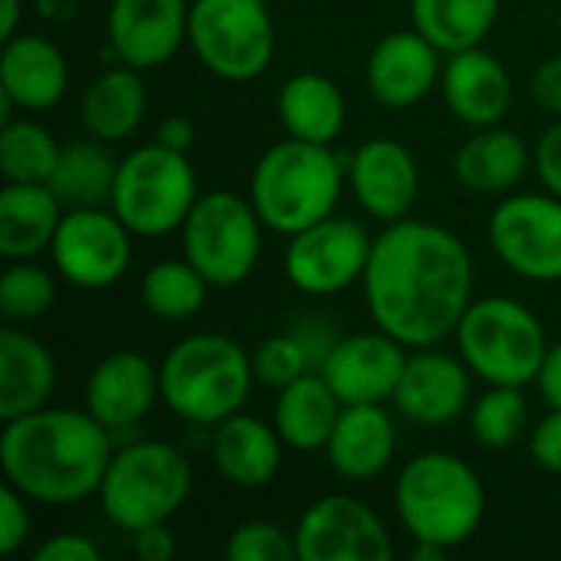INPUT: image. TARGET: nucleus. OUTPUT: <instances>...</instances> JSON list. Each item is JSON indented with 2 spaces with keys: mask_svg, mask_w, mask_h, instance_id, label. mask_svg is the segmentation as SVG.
I'll use <instances>...</instances> for the list:
<instances>
[{
  "mask_svg": "<svg viewBox=\"0 0 561 561\" xmlns=\"http://www.w3.org/2000/svg\"><path fill=\"white\" fill-rule=\"evenodd\" d=\"M362 283L381 332L404 348H434L473 302V256L454 230L404 217L375 237Z\"/></svg>",
  "mask_w": 561,
  "mask_h": 561,
  "instance_id": "1",
  "label": "nucleus"
},
{
  "mask_svg": "<svg viewBox=\"0 0 561 561\" xmlns=\"http://www.w3.org/2000/svg\"><path fill=\"white\" fill-rule=\"evenodd\" d=\"M112 431L89 411L39 408L3 421L0 467L10 486L33 503L66 506L99 496L112 463Z\"/></svg>",
  "mask_w": 561,
  "mask_h": 561,
  "instance_id": "2",
  "label": "nucleus"
},
{
  "mask_svg": "<svg viewBox=\"0 0 561 561\" xmlns=\"http://www.w3.org/2000/svg\"><path fill=\"white\" fill-rule=\"evenodd\" d=\"M394 510L414 542H431L450 552L477 536L486 513V490L467 460L427 450L408 460L398 473Z\"/></svg>",
  "mask_w": 561,
  "mask_h": 561,
  "instance_id": "3",
  "label": "nucleus"
},
{
  "mask_svg": "<svg viewBox=\"0 0 561 561\" xmlns=\"http://www.w3.org/2000/svg\"><path fill=\"white\" fill-rule=\"evenodd\" d=\"M158 375L168 411L194 427H217L240 414L256 381L253 355L217 332H194L174 342Z\"/></svg>",
  "mask_w": 561,
  "mask_h": 561,
  "instance_id": "4",
  "label": "nucleus"
},
{
  "mask_svg": "<svg viewBox=\"0 0 561 561\" xmlns=\"http://www.w3.org/2000/svg\"><path fill=\"white\" fill-rule=\"evenodd\" d=\"M342 158L332 145L316 141H279L253 168L250 201L263 227L293 237L335 214L342 194Z\"/></svg>",
  "mask_w": 561,
  "mask_h": 561,
  "instance_id": "5",
  "label": "nucleus"
},
{
  "mask_svg": "<svg viewBox=\"0 0 561 561\" xmlns=\"http://www.w3.org/2000/svg\"><path fill=\"white\" fill-rule=\"evenodd\" d=\"M191 460L164 440H138L112 454V463L99 486L102 513L128 536L168 523L191 496Z\"/></svg>",
  "mask_w": 561,
  "mask_h": 561,
  "instance_id": "6",
  "label": "nucleus"
},
{
  "mask_svg": "<svg viewBox=\"0 0 561 561\" xmlns=\"http://www.w3.org/2000/svg\"><path fill=\"white\" fill-rule=\"evenodd\" d=\"M454 339L467 368L486 385L526 388L539 378L549 352L542 322L510 296L473 299Z\"/></svg>",
  "mask_w": 561,
  "mask_h": 561,
  "instance_id": "7",
  "label": "nucleus"
},
{
  "mask_svg": "<svg viewBox=\"0 0 561 561\" xmlns=\"http://www.w3.org/2000/svg\"><path fill=\"white\" fill-rule=\"evenodd\" d=\"M197 197L187 154L151 141L118 161L108 207L135 237H168L184 227Z\"/></svg>",
  "mask_w": 561,
  "mask_h": 561,
  "instance_id": "8",
  "label": "nucleus"
},
{
  "mask_svg": "<svg viewBox=\"0 0 561 561\" xmlns=\"http://www.w3.org/2000/svg\"><path fill=\"white\" fill-rule=\"evenodd\" d=\"M184 260L214 286H240L260 260L263 250V220L253 201L237 197L233 191L201 194L191 207L184 227Z\"/></svg>",
  "mask_w": 561,
  "mask_h": 561,
  "instance_id": "9",
  "label": "nucleus"
},
{
  "mask_svg": "<svg viewBox=\"0 0 561 561\" xmlns=\"http://www.w3.org/2000/svg\"><path fill=\"white\" fill-rule=\"evenodd\" d=\"M266 0H194L187 43L194 56L227 82L266 72L276 53V26Z\"/></svg>",
  "mask_w": 561,
  "mask_h": 561,
  "instance_id": "10",
  "label": "nucleus"
},
{
  "mask_svg": "<svg viewBox=\"0 0 561 561\" xmlns=\"http://www.w3.org/2000/svg\"><path fill=\"white\" fill-rule=\"evenodd\" d=\"M493 253L529 283L561 279V197L510 194L490 214Z\"/></svg>",
  "mask_w": 561,
  "mask_h": 561,
  "instance_id": "11",
  "label": "nucleus"
},
{
  "mask_svg": "<svg viewBox=\"0 0 561 561\" xmlns=\"http://www.w3.org/2000/svg\"><path fill=\"white\" fill-rule=\"evenodd\" d=\"M371 243L375 237L358 220L332 214L289 237L283 256L286 279L306 296H335L365 276Z\"/></svg>",
  "mask_w": 561,
  "mask_h": 561,
  "instance_id": "12",
  "label": "nucleus"
},
{
  "mask_svg": "<svg viewBox=\"0 0 561 561\" xmlns=\"http://www.w3.org/2000/svg\"><path fill=\"white\" fill-rule=\"evenodd\" d=\"M131 237L112 207H72L49 243L56 273L79 289L115 286L131 263Z\"/></svg>",
  "mask_w": 561,
  "mask_h": 561,
  "instance_id": "13",
  "label": "nucleus"
},
{
  "mask_svg": "<svg viewBox=\"0 0 561 561\" xmlns=\"http://www.w3.org/2000/svg\"><path fill=\"white\" fill-rule=\"evenodd\" d=\"M293 536L299 561H388L394 556L381 516L345 493L316 500Z\"/></svg>",
  "mask_w": 561,
  "mask_h": 561,
  "instance_id": "14",
  "label": "nucleus"
},
{
  "mask_svg": "<svg viewBox=\"0 0 561 561\" xmlns=\"http://www.w3.org/2000/svg\"><path fill=\"white\" fill-rule=\"evenodd\" d=\"M408 348L388 332H358L339 339L319 368L342 404H385L394 401Z\"/></svg>",
  "mask_w": 561,
  "mask_h": 561,
  "instance_id": "15",
  "label": "nucleus"
},
{
  "mask_svg": "<svg viewBox=\"0 0 561 561\" xmlns=\"http://www.w3.org/2000/svg\"><path fill=\"white\" fill-rule=\"evenodd\" d=\"M187 0H112L108 43L118 62L131 69L164 66L187 39Z\"/></svg>",
  "mask_w": 561,
  "mask_h": 561,
  "instance_id": "16",
  "label": "nucleus"
},
{
  "mask_svg": "<svg viewBox=\"0 0 561 561\" xmlns=\"http://www.w3.org/2000/svg\"><path fill=\"white\" fill-rule=\"evenodd\" d=\"M348 184L365 214L394 224L404 220L421 191V168L411 148L394 138H371L348 161Z\"/></svg>",
  "mask_w": 561,
  "mask_h": 561,
  "instance_id": "17",
  "label": "nucleus"
},
{
  "mask_svg": "<svg viewBox=\"0 0 561 561\" xmlns=\"http://www.w3.org/2000/svg\"><path fill=\"white\" fill-rule=\"evenodd\" d=\"M470 368L463 358L434 348H411L394 404L398 411L424 427H444L457 421L470 404Z\"/></svg>",
  "mask_w": 561,
  "mask_h": 561,
  "instance_id": "18",
  "label": "nucleus"
},
{
  "mask_svg": "<svg viewBox=\"0 0 561 561\" xmlns=\"http://www.w3.org/2000/svg\"><path fill=\"white\" fill-rule=\"evenodd\" d=\"M440 49L421 30L385 33L365 66L371 95L385 108H411L424 102L440 82Z\"/></svg>",
  "mask_w": 561,
  "mask_h": 561,
  "instance_id": "19",
  "label": "nucleus"
},
{
  "mask_svg": "<svg viewBox=\"0 0 561 561\" xmlns=\"http://www.w3.org/2000/svg\"><path fill=\"white\" fill-rule=\"evenodd\" d=\"M161 398V375L141 352H108L85 381V411L108 431L145 421Z\"/></svg>",
  "mask_w": 561,
  "mask_h": 561,
  "instance_id": "20",
  "label": "nucleus"
},
{
  "mask_svg": "<svg viewBox=\"0 0 561 561\" xmlns=\"http://www.w3.org/2000/svg\"><path fill=\"white\" fill-rule=\"evenodd\" d=\"M440 92L447 108L470 128L500 125L513 105V79L506 66L483 46L447 53Z\"/></svg>",
  "mask_w": 561,
  "mask_h": 561,
  "instance_id": "21",
  "label": "nucleus"
},
{
  "mask_svg": "<svg viewBox=\"0 0 561 561\" xmlns=\"http://www.w3.org/2000/svg\"><path fill=\"white\" fill-rule=\"evenodd\" d=\"M69 89V66L62 49L36 33L3 39L0 53V99L23 112H46L62 102Z\"/></svg>",
  "mask_w": 561,
  "mask_h": 561,
  "instance_id": "22",
  "label": "nucleus"
},
{
  "mask_svg": "<svg viewBox=\"0 0 561 561\" xmlns=\"http://www.w3.org/2000/svg\"><path fill=\"white\" fill-rule=\"evenodd\" d=\"M394 447L398 431L381 404H345L325 444V454L342 480L365 483L391 467Z\"/></svg>",
  "mask_w": 561,
  "mask_h": 561,
  "instance_id": "23",
  "label": "nucleus"
},
{
  "mask_svg": "<svg viewBox=\"0 0 561 561\" xmlns=\"http://www.w3.org/2000/svg\"><path fill=\"white\" fill-rule=\"evenodd\" d=\"M283 437L276 424H263L250 414H233L214 427L210 460L217 473L240 490H263L273 483L283 463Z\"/></svg>",
  "mask_w": 561,
  "mask_h": 561,
  "instance_id": "24",
  "label": "nucleus"
},
{
  "mask_svg": "<svg viewBox=\"0 0 561 561\" xmlns=\"http://www.w3.org/2000/svg\"><path fill=\"white\" fill-rule=\"evenodd\" d=\"M56 381V362L39 339L20 329L0 332V421H13L46 408Z\"/></svg>",
  "mask_w": 561,
  "mask_h": 561,
  "instance_id": "25",
  "label": "nucleus"
},
{
  "mask_svg": "<svg viewBox=\"0 0 561 561\" xmlns=\"http://www.w3.org/2000/svg\"><path fill=\"white\" fill-rule=\"evenodd\" d=\"M66 207L49 184L7 181L0 191V253L3 260H33L43 253L62 220Z\"/></svg>",
  "mask_w": 561,
  "mask_h": 561,
  "instance_id": "26",
  "label": "nucleus"
},
{
  "mask_svg": "<svg viewBox=\"0 0 561 561\" xmlns=\"http://www.w3.org/2000/svg\"><path fill=\"white\" fill-rule=\"evenodd\" d=\"M526 168V141L503 125L477 128V135H470L454 154V174L470 194H506L523 181Z\"/></svg>",
  "mask_w": 561,
  "mask_h": 561,
  "instance_id": "27",
  "label": "nucleus"
},
{
  "mask_svg": "<svg viewBox=\"0 0 561 561\" xmlns=\"http://www.w3.org/2000/svg\"><path fill=\"white\" fill-rule=\"evenodd\" d=\"M342 401L332 391V385L325 381L322 371H306L302 378H296L293 385L279 388L276 398V411H273V424L283 437L286 447L293 450H325L339 414H342Z\"/></svg>",
  "mask_w": 561,
  "mask_h": 561,
  "instance_id": "28",
  "label": "nucleus"
},
{
  "mask_svg": "<svg viewBox=\"0 0 561 561\" xmlns=\"http://www.w3.org/2000/svg\"><path fill=\"white\" fill-rule=\"evenodd\" d=\"M276 115L289 138L332 145L345 128V95L322 72H299L279 85Z\"/></svg>",
  "mask_w": 561,
  "mask_h": 561,
  "instance_id": "29",
  "label": "nucleus"
},
{
  "mask_svg": "<svg viewBox=\"0 0 561 561\" xmlns=\"http://www.w3.org/2000/svg\"><path fill=\"white\" fill-rule=\"evenodd\" d=\"M148 108L141 69L115 66L89 82L82 92V125L99 141H125L138 131Z\"/></svg>",
  "mask_w": 561,
  "mask_h": 561,
  "instance_id": "30",
  "label": "nucleus"
},
{
  "mask_svg": "<svg viewBox=\"0 0 561 561\" xmlns=\"http://www.w3.org/2000/svg\"><path fill=\"white\" fill-rule=\"evenodd\" d=\"M118 161L105 148V141H69L59 151V161L49 174V187L66 210L72 207H108L115 187Z\"/></svg>",
  "mask_w": 561,
  "mask_h": 561,
  "instance_id": "31",
  "label": "nucleus"
},
{
  "mask_svg": "<svg viewBox=\"0 0 561 561\" xmlns=\"http://www.w3.org/2000/svg\"><path fill=\"white\" fill-rule=\"evenodd\" d=\"M500 3L503 0H411V20L440 53H460L490 36Z\"/></svg>",
  "mask_w": 561,
  "mask_h": 561,
  "instance_id": "32",
  "label": "nucleus"
},
{
  "mask_svg": "<svg viewBox=\"0 0 561 561\" xmlns=\"http://www.w3.org/2000/svg\"><path fill=\"white\" fill-rule=\"evenodd\" d=\"M214 286L187 260H161L141 276V306L164 322H187L207 306Z\"/></svg>",
  "mask_w": 561,
  "mask_h": 561,
  "instance_id": "33",
  "label": "nucleus"
},
{
  "mask_svg": "<svg viewBox=\"0 0 561 561\" xmlns=\"http://www.w3.org/2000/svg\"><path fill=\"white\" fill-rule=\"evenodd\" d=\"M62 145L56 135L36 122L10 118L0 125V171L3 181H23V184H46Z\"/></svg>",
  "mask_w": 561,
  "mask_h": 561,
  "instance_id": "34",
  "label": "nucleus"
},
{
  "mask_svg": "<svg viewBox=\"0 0 561 561\" xmlns=\"http://www.w3.org/2000/svg\"><path fill=\"white\" fill-rule=\"evenodd\" d=\"M526 417H529V408H526L523 388L490 385V391L480 394L470 411V434L477 437V444L490 450H506L526 434Z\"/></svg>",
  "mask_w": 561,
  "mask_h": 561,
  "instance_id": "35",
  "label": "nucleus"
},
{
  "mask_svg": "<svg viewBox=\"0 0 561 561\" xmlns=\"http://www.w3.org/2000/svg\"><path fill=\"white\" fill-rule=\"evenodd\" d=\"M56 302V283L43 266L30 260H7L0 276V312L10 322H33Z\"/></svg>",
  "mask_w": 561,
  "mask_h": 561,
  "instance_id": "36",
  "label": "nucleus"
},
{
  "mask_svg": "<svg viewBox=\"0 0 561 561\" xmlns=\"http://www.w3.org/2000/svg\"><path fill=\"white\" fill-rule=\"evenodd\" d=\"M306 371H316L306 345L296 339V332H279V335H270L256 345L253 352V375L260 385L266 388H286L293 385L296 378H302Z\"/></svg>",
  "mask_w": 561,
  "mask_h": 561,
  "instance_id": "37",
  "label": "nucleus"
},
{
  "mask_svg": "<svg viewBox=\"0 0 561 561\" xmlns=\"http://www.w3.org/2000/svg\"><path fill=\"white\" fill-rule=\"evenodd\" d=\"M227 561H296V536H289L286 529H279L276 523H243L230 533L227 546H224Z\"/></svg>",
  "mask_w": 561,
  "mask_h": 561,
  "instance_id": "38",
  "label": "nucleus"
},
{
  "mask_svg": "<svg viewBox=\"0 0 561 561\" xmlns=\"http://www.w3.org/2000/svg\"><path fill=\"white\" fill-rule=\"evenodd\" d=\"M26 496L16 486L0 490V556H16L20 546L30 536V513H26Z\"/></svg>",
  "mask_w": 561,
  "mask_h": 561,
  "instance_id": "39",
  "label": "nucleus"
},
{
  "mask_svg": "<svg viewBox=\"0 0 561 561\" xmlns=\"http://www.w3.org/2000/svg\"><path fill=\"white\" fill-rule=\"evenodd\" d=\"M529 454L533 460L546 470L561 477V408H552L542 424L529 437Z\"/></svg>",
  "mask_w": 561,
  "mask_h": 561,
  "instance_id": "40",
  "label": "nucleus"
},
{
  "mask_svg": "<svg viewBox=\"0 0 561 561\" xmlns=\"http://www.w3.org/2000/svg\"><path fill=\"white\" fill-rule=\"evenodd\" d=\"M533 158H536V171H539V181L546 184V191L561 197V118L542 131Z\"/></svg>",
  "mask_w": 561,
  "mask_h": 561,
  "instance_id": "41",
  "label": "nucleus"
},
{
  "mask_svg": "<svg viewBox=\"0 0 561 561\" xmlns=\"http://www.w3.org/2000/svg\"><path fill=\"white\" fill-rule=\"evenodd\" d=\"M33 561H99V546L85 536L59 533L33 552Z\"/></svg>",
  "mask_w": 561,
  "mask_h": 561,
  "instance_id": "42",
  "label": "nucleus"
},
{
  "mask_svg": "<svg viewBox=\"0 0 561 561\" xmlns=\"http://www.w3.org/2000/svg\"><path fill=\"white\" fill-rule=\"evenodd\" d=\"M131 546L141 561H171L178 556V539L168 523H154L131 533Z\"/></svg>",
  "mask_w": 561,
  "mask_h": 561,
  "instance_id": "43",
  "label": "nucleus"
},
{
  "mask_svg": "<svg viewBox=\"0 0 561 561\" xmlns=\"http://www.w3.org/2000/svg\"><path fill=\"white\" fill-rule=\"evenodd\" d=\"M293 332H296V339L306 345V352H309L316 371L325 365V358H329L332 348L339 345V335L332 332V325H329L325 319H302Z\"/></svg>",
  "mask_w": 561,
  "mask_h": 561,
  "instance_id": "44",
  "label": "nucleus"
},
{
  "mask_svg": "<svg viewBox=\"0 0 561 561\" xmlns=\"http://www.w3.org/2000/svg\"><path fill=\"white\" fill-rule=\"evenodd\" d=\"M533 99L549 115H561V56H549L533 72Z\"/></svg>",
  "mask_w": 561,
  "mask_h": 561,
  "instance_id": "45",
  "label": "nucleus"
},
{
  "mask_svg": "<svg viewBox=\"0 0 561 561\" xmlns=\"http://www.w3.org/2000/svg\"><path fill=\"white\" fill-rule=\"evenodd\" d=\"M536 385H539V391H542V398H546L549 408H561V342L549 345Z\"/></svg>",
  "mask_w": 561,
  "mask_h": 561,
  "instance_id": "46",
  "label": "nucleus"
},
{
  "mask_svg": "<svg viewBox=\"0 0 561 561\" xmlns=\"http://www.w3.org/2000/svg\"><path fill=\"white\" fill-rule=\"evenodd\" d=\"M154 141L164 145V148H171V151H184L187 154V148L194 145V125H191V118H184V115L161 118V125L154 131Z\"/></svg>",
  "mask_w": 561,
  "mask_h": 561,
  "instance_id": "47",
  "label": "nucleus"
},
{
  "mask_svg": "<svg viewBox=\"0 0 561 561\" xmlns=\"http://www.w3.org/2000/svg\"><path fill=\"white\" fill-rule=\"evenodd\" d=\"M33 3H36L39 16H46V20H66L79 7V0H33Z\"/></svg>",
  "mask_w": 561,
  "mask_h": 561,
  "instance_id": "48",
  "label": "nucleus"
},
{
  "mask_svg": "<svg viewBox=\"0 0 561 561\" xmlns=\"http://www.w3.org/2000/svg\"><path fill=\"white\" fill-rule=\"evenodd\" d=\"M16 23H20V0H3V10H0V33H3V39L16 36Z\"/></svg>",
  "mask_w": 561,
  "mask_h": 561,
  "instance_id": "49",
  "label": "nucleus"
},
{
  "mask_svg": "<svg viewBox=\"0 0 561 561\" xmlns=\"http://www.w3.org/2000/svg\"><path fill=\"white\" fill-rule=\"evenodd\" d=\"M447 556V549H440V546H431V542H414V549H411V559L414 561H437Z\"/></svg>",
  "mask_w": 561,
  "mask_h": 561,
  "instance_id": "50",
  "label": "nucleus"
},
{
  "mask_svg": "<svg viewBox=\"0 0 561 561\" xmlns=\"http://www.w3.org/2000/svg\"><path fill=\"white\" fill-rule=\"evenodd\" d=\"M266 3H276V0H266Z\"/></svg>",
  "mask_w": 561,
  "mask_h": 561,
  "instance_id": "51",
  "label": "nucleus"
}]
</instances>
